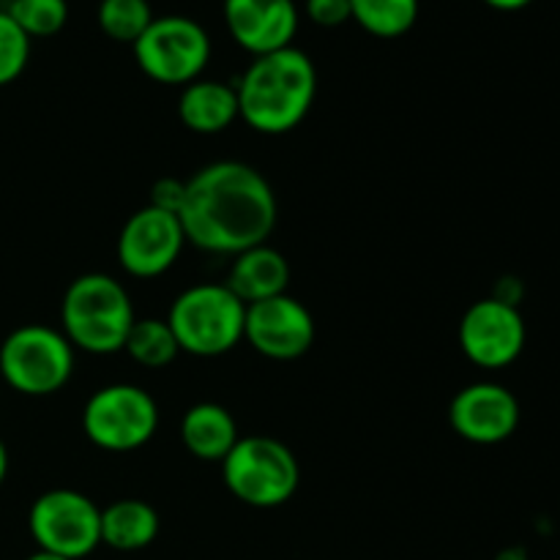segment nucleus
<instances>
[{"mask_svg":"<svg viewBox=\"0 0 560 560\" xmlns=\"http://www.w3.org/2000/svg\"><path fill=\"white\" fill-rule=\"evenodd\" d=\"M186 241L211 255H238L268 244L279 219V202L266 175L246 162L222 159L186 180L178 213Z\"/></svg>","mask_w":560,"mask_h":560,"instance_id":"f257e3e1","label":"nucleus"},{"mask_svg":"<svg viewBox=\"0 0 560 560\" xmlns=\"http://www.w3.org/2000/svg\"><path fill=\"white\" fill-rule=\"evenodd\" d=\"M238 113L246 126L260 135H288L310 115L317 96V71L310 55L299 47L257 55L238 82Z\"/></svg>","mask_w":560,"mask_h":560,"instance_id":"f03ea898","label":"nucleus"},{"mask_svg":"<svg viewBox=\"0 0 560 560\" xmlns=\"http://www.w3.org/2000/svg\"><path fill=\"white\" fill-rule=\"evenodd\" d=\"M135 320L129 290L109 273H82L66 288L60 301V331L71 348L82 353H120Z\"/></svg>","mask_w":560,"mask_h":560,"instance_id":"7ed1b4c3","label":"nucleus"},{"mask_svg":"<svg viewBox=\"0 0 560 560\" xmlns=\"http://www.w3.org/2000/svg\"><path fill=\"white\" fill-rule=\"evenodd\" d=\"M246 304L224 282L191 284L175 295L164 320L180 353L219 359L244 342Z\"/></svg>","mask_w":560,"mask_h":560,"instance_id":"20e7f679","label":"nucleus"},{"mask_svg":"<svg viewBox=\"0 0 560 560\" xmlns=\"http://www.w3.org/2000/svg\"><path fill=\"white\" fill-rule=\"evenodd\" d=\"M222 481L235 501L252 509H279L301 485L299 457L271 435H241L222 459Z\"/></svg>","mask_w":560,"mask_h":560,"instance_id":"39448f33","label":"nucleus"},{"mask_svg":"<svg viewBox=\"0 0 560 560\" xmlns=\"http://www.w3.org/2000/svg\"><path fill=\"white\" fill-rule=\"evenodd\" d=\"M74 375V348L60 328L27 323L0 345V377L22 397H52Z\"/></svg>","mask_w":560,"mask_h":560,"instance_id":"423d86ee","label":"nucleus"},{"mask_svg":"<svg viewBox=\"0 0 560 560\" xmlns=\"http://www.w3.org/2000/svg\"><path fill=\"white\" fill-rule=\"evenodd\" d=\"M159 430V405L135 383L96 388L82 408V432L102 452H137Z\"/></svg>","mask_w":560,"mask_h":560,"instance_id":"0eeeda50","label":"nucleus"},{"mask_svg":"<svg viewBox=\"0 0 560 560\" xmlns=\"http://www.w3.org/2000/svg\"><path fill=\"white\" fill-rule=\"evenodd\" d=\"M142 74L162 85H189L200 80L211 60V38L191 16H153L148 31L131 44Z\"/></svg>","mask_w":560,"mask_h":560,"instance_id":"6e6552de","label":"nucleus"},{"mask_svg":"<svg viewBox=\"0 0 560 560\" xmlns=\"http://www.w3.org/2000/svg\"><path fill=\"white\" fill-rule=\"evenodd\" d=\"M27 530L38 550L82 560L102 547V509L85 492L58 487L33 501Z\"/></svg>","mask_w":560,"mask_h":560,"instance_id":"1a4fd4ad","label":"nucleus"},{"mask_svg":"<svg viewBox=\"0 0 560 560\" xmlns=\"http://www.w3.org/2000/svg\"><path fill=\"white\" fill-rule=\"evenodd\" d=\"M457 337L470 364L481 370H503L523 355L528 328L520 306L503 304L490 295L465 310Z\"/></svg>","mask_w":560,"mask_h":560,"instance_id":"9d476101","label":"nucleus"},{"mask_svg":"<svg viewBox=\"0 0 560 560\" xmlns=\"http://www.w3.org/2000/svg\"><path fill=\"white\" fill-rule=\"evenodd\" d=\"M186 244L184 224L175 213L145 206L131 213L118 233L115 255L129 277L153 279L175 266Z\"/></svg>","mask_w":560,"mask_h":560,"instance_id":"9b49d317","label":"nucleus"},{"mask_svg":"<svg viewBox=\"0 0 560 560\" xmlns=\"http://www.w3.org/2000/svg\"><path fill=\"white\" fill-rule=\"evenodd\" d=\"M244 342L271 361H295L315 345V317L290 293L246 306Z\"/></svg>","mask_w":560,"mask_h":560,"instance_id":"f8f14e48","label":"nucleus"},{"mask_svg":"<svg viewBox=\"0 0 560 560\" xmlns=\"http://www.w3.org/2000/svg\"><path fill=\"white\" fill-rule=\"evenodd\" d=\"M448 424L474 446H498L517 432L520 399L501 383H470L454 394Z\"/></svg>","mask_w":560,"mask_h":560,"instance_id":"ddd939ff","label":"nucleus"},{"mask_svg":"<svg viewBox=\"0 0 560 560\" xmlns=\"http://www.w3.org/2000/svg\"><path fill=\"white\" fill-rule=\"evenodd\" d=\"M224 25L233 42L257 58L293 47L299 5L295 0H224Z\"/></svg>","mask_w":560,"mask_h":560,"instance_id":"4468645a","label":"nucleus"},{"mask_svg":"<svg viewBox=\"0 0 560 560\" xmlns=\"http://www.w3.org/2000/svg\"><path fill=\"white\" fill-rule=\"evenodd\" d=\"M224 284H228L246 306L257 304V301L288 293L290 262L288 257L279 249H273L271 244L252 246V249L238 252V255L233 257V266H230Z\"/></svg>","mask_w":560,"mask_h":560,"instance_id":"2eb2a0df","label":"nucleus"},{"mask_svg":"<svg viewBox=\"0 0 560 560\" xmlns=\"http://www.w3.org/2000/svg\"><path fill=\"white\" fill-rule=\"evenodd\" d=\"M178 118L195 135L228 131L241 118L233 82L202 80L200 77V80L184 85L178 96Z\"/></svg>","mask_w":560,"mask_h":560,"instance_id":"dca6fc26","label":"nucleus"},{"mask_svg":"<svg viewBox=\"0 0 560 560\" xmlns=\"http://www.w3.org/2000/svg\"><path fill=\"white\" fill-rule=\"evenodd\" d=\"M180 443L191 457L202 463H219L238 443L241 432L235 416L219 402H197L180 419Z\"/></svg>","mask_w":560,"mask_h":560,"instance_id":"f3484780","label":"nucleus"},{"mask_svg":"<svg viewBox=\"0 0 560 560\" xmlns=\"http://www.w3.org/2000/svg\"><path fill=\"white\" fill-rule=\"evenodd\" d=\"M156 509L140 498H118L102 509V545L115 552H140L159 536Z\"/></svg>","mask_w":560,"mask_h":560,"instance_id":"a211bd4d","label":"nucleus"},{"mask_svg":"<svg viewBox=\"0 0 560 560\" xmlns=\"http://www.w3.org/2000/svg\"><path fill=\"white\" fill-rule=\"evenodd\" d=\"M124 353H129V359L135 364L145 366V370H164V366L178 359L180 348L167 320H162V317H137L129 337H126Z\"/></svg>","mask_w":560,"mask_h":560,"instance_id":"6ab92c4d","label":"nucleus"},{"mask_svg":"<svg viewBox=\"0 0 560 560\" xmlns=\"http://www.w3.org/2000/svg\"><path fill=\"white\" fill-rule=\"evenodd\" d=\"M419 0H350L353 22L377 38H399L413 31Z\"/></svg>","mask_w":560,"mask_h":560,"instance_id":"aec40b11","label":"nucleus"},{"mask_svg":"<svg viewBox=\"0 0 560 560\" xmlns=\"http://www.w3.org/2000/svg\"><path fill=\"white\" fill-rule=\"evenodd\" d=\"M96 22L113 42L135 44L153 22V9L148 0H102Z\"/></svg>","mask_w":560,"mask_h":560,"instance_id":"412c9836","label":"nucleus"},{"mask_svg":"<svg viewBox=\"0 0 560 560\" xmlns=\"http://www.w3.org/2000/svg\"><path fill=\"white\" fill-rule=\"evenodd\" d=\"M9 16L31 38L58 36L69 22V3L66 0H11Z\"/></svg>","mask_w":560,"mask_h":560,"instance_id":"4be33fe9","label":"nucleus"},{"mask_svg":"<svg viewBox=\"0 0 560 560\" xmlns=\"http://www.w3.org/2000/svg\"><path fill=\"white\" fill-rule=\"evenodd\" d=\"M27 60H31V38L11 20L9 11L0 9V88L20 80L22 71L27 69Z\"/></svg>","mask_w":560,"mask_h":560,"instance_id":"5701e85b","label":"nucleus"},{"mask_svg":"<svg viewBox=\"0 0 560 560\" xmlns=\"http://www.w3.org/2000/svg\"><path fill=\"white\" fill-rule=\"evenodd\" d=\"M306 16L317 27H339L353 20L350 0H306Z\"/></svg>","mask_w":560,"mask_h":560,"instance_id":"b1692460","label":"nucleus"},{"mask_svg":"<svg viewBox=\"0 0 560 560\" xmlns=\"http://www.w3.org/2000/svg\"><path fill=\"white\" fill-rule=\"evenodd\" d=\"M184 200H186V180L159 178L156 184L151 186V202H148V206L178 217L180 208H184Z\"/></svg>","mask_w":560,"mask_h":560,"instance_id":"393cba45","label":"nucleus"},{"mask_svg":"<svg viewBox=\"0 0 560 560\" xmlns=\"http://www.w3.org/2000/svg\"><path fill=\"white\" fill-rule=\"evenodd\" d=\"M492 299L503 301V304L520 306V299H523V282H520V279H514V277H503L501 282H498Z\"/></svg>","mask_w":560,"mask_h":560,"instance_id":"a878e982","label":"nucleus"},{"mask_svg":"<svg viewBox=\"0 0 560 560\" xmlns=\"http://www.w3.org/2000/svg\"><path fill=\"white\" fill-rule=\"evenodd\" d=\"M485 3L495 11H523L528 9L534 0H485Z\"/></svg>","mask_w":560,"mask_h":560,"instance_id":"bb28decb","label":"nucleus"},{"mask_svg":"<svg viewBox=\"0 0 560 560\" xmlns=\"http://www.w3.org/2000/svg\"><path fill=\"white\" fill-rule=\"evenodd\" d=\"M495 560H530V558L528 552H525V547H506V550L498 552Z\"/></svg>","mask_w":560,"mask_h":560,"instance_id":"cd10ccee","label":"nucleus"},{"mask_svg":"<svg viewBox=\"0 0 560 560\" xmlns=\"http://www.w3.org/2000/svg\"><path fill=\"white\" fill-rule=\"evenodd\" d=\"M5 476H9V448H5V443L0 441V487H3Z\"/></svg>","mask_w":560,"mask_h":560,"instance_id":"c85d7f7f","label":"nucleus"},{"mask_svg":"<svg viewBox=\"0 0 560 560\" xmlns=\"http://www.w3.org/2000/svg\"><path fill=\"white\" fill-rule=\"evenodd\" d=\"M25 560H69V558H60V556H52V552L36 550V552H33V556H27Z\"/></svg>","mask_w":560,"mask_h":560,"instance_id":"c756f323","label":"nucleus"}]
</instances>
